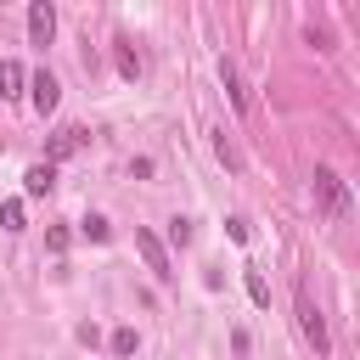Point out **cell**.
I'll use <instances>...</instances> for the list:
<instances>
[{
  "mask_svg": "<svg viewBox=\"0 0 360 360\" xmlns=\"http://www.w3.org/2000/svg\"><path fill=\"white\" fill-rule=\"evenodd\" d=\"M169 242L186 248V242H191V219H169Z\"/></svg>",
  "mask_w": 360,
  "mask_h": 360,
  "instance_id": "ac0fdd59",
  "label": "cell"
},
{
  "mask_svg": "<svg viewBox=\"0 0 360 360\" xmlns=\"http://www.w3.org/2000/svg\"><path fill=\"white\" fill-rule=\"evenodd\" d=\"M79 146H84V129H79V124H62V129L51 135V146H45V163H56V158H73Z\"/></svg>",
  "mask_w": 360,
  "mask_h": 360,
  "instance_id": "8992f818",
  "label": "cell"
},
{
  "mask_svg": "<svg viewBox=\"0 0 360 360\" xmlns=\"http://www.w3.org/2000/svg\"><path fill=\"white\" fill-rule=\"evenodd\" d=\"M219 84H225L231 107H236V112H248V90H242V73H236V62H219Z\"/></svg>",
  "mask_w": 360,
  "mask_h": 360,
  "instance_id": "ba28073f",
  "label": "cell"
},
{
  "mask_svg": "<svg viewBox=\"0 0 360 360\" xmlns=\"http://www.w3.org/2000/svg\"><path fill=\"white\" fill-rule=\"evenodd\" d=\"M214 152H219V163H225V169H236V163H242V158H236V146H231V135H225V129H219V135H214Z\"/></svg>",
  "mask_w": 360,
  "mask_h": 360,
  "instance_id": "5bb4252c",
  "label": "cell"
},
{
  "mask_svg": "<svg viewBox=\"0 0 360 360\" xmlns=\"http://www.w3.org/2000/svg\"><path fill=\"white\" fill-rule=\"evenodd\" d=\"M84 236H90V242H107V236H112V225H107L101 214H90V219H84Z\"/></svg>",
  "mask_w": 360,
  "mask_h": 360,
  "instance_id": "9a60e30c",
  "label": "cell"
},
{
  "mask_svg": "<svg viewBox=\"0 0 360 360\" xmlns=\"http://www.w3.org/2000/svg\"><path fill=\"white\" fill-rule=\"evenodd\" d=\"M135 349H141V332L135 326H118L112 332V354H135Z\"/></svg>",
  "mask_w": 360,
  "mask_h": 360,
  "instance_id": "8fae6325",
  "label": "cell"
},
{
  "mask_svg": "<svg viewBox=\"0 0 360 360\" xmlns=\"http://www.w3.org/2000/svg\"><path fill=\"white\" fill-rule=\"evenodd\" d=\"M51 186H56V163H34V169L22 174V191H28V197H51Z\"/></svg>",
  "mask_w": 360,
  "mask_h": 360,
  "instance_id": "52a82bcc",
  "label": "cell"
},
{
  "mask_svg": "<svg viewBox=\"0 0 360 360\" xmlns=\"http://www.w3.org/2000/svg\"><path fill=\"white\" fill-rule=\"evenodd\" d=\"M315 208H321L326 219H343V214H349V186H343L332 169H315Z\"/></svg>",
  "mask_w": 360,
  "mask_h": 360,
  "instance_id": "6da1fadb",
  "label": "cell"
},
{
  "mask_svg": "<svg viewBox=\"0 0 360 360\" xmlns=\"http://www.w3.org/2000/svg\"><path fill=\"white\" fill-rule=\"evenodd\" d=\"M51 34H56V6H51V0H34V6H28V39L45 51Z\"/></svg>",
  "mask_w": 360,
  "mask_h": 360,
  "instance_id": "5b68a950",
  "label": "cell"
},
{
  "mask_svg": "<svg viewBox=\"0 0 360 360\" xmlns=\"http://www.w3.org/2000/svg\"><path fill=\"white\" fill-rule=\"evenodd\" d=\"M225 236H231V242H248L253 231H248V219H242V214H231V219H225Z\"/></svg>",
  "mask_w": 360,
  "mask_h": 360,
  "instance_id": "e0dca14e",
  "label": "cell"
},
{
  "mask_svg": "<svg viewBox=\"0 0 360 360\" xmlns=\"http://www.w3.org/2000/svg\"><path fill=\"white\" fill-rule=\"evenodd\" d=\"M22 79H28V73H22L17 62H0V101H11V96L22 90Z\"/></svg>",
  "mask_w": 360,
  "mask_h": 360,
  "instance_id": "30bf717a",
  "label": "cell"
},
{
  "mask_svg": "<svg viewBox=\"0 0 360 360\" xmlns=\"http://www.w3.org/2000/svg\"><path fill=\"white\" fill-rule=\"evenodd\" d=\"M248 298H253V304H259V309H264V304H270V281H264V276H259V270H248Z\"/></svg>",
  "mask_w": 360,
  "mask_h": 360,
  "instance_id": "4fadbf2b",
  "label": "cell"
},
{
  "mask_svg": "<svg viewBox=\"0 0 360 360\" xmlns=\"http://www.w3.org/2000/svg\"><path fill=\"white\" fill-rule=\"evenodd\" d=\"M22 219H28V214H22V202H17V197H11V202H0V225H6V231H22Z\"/></svg>",
  "mask_w": 360,
  "mask_h": 360,
  "instance_id": "7c38bea8",
  "label": "cell"
},
{
  "mask_svg": "<svg viewBox=\"0 0 360 360\" xmlns=\"http://www.w3.org/2000/svg\"><path fill=\"white\" fill-rule=\"evenodd\" d=\"M68 242H73L68 225H51V231H45V248H51V253H68Z\"/></svg>",
  "mask_w": 360,
  "mask_h": 360,
  "instance_id": "2e32d148",
  "label": "cell"
},
{
  "mask_svg": "<svg viewBox=\"0 0 360 360\" xmlns=\"http://www.w3.org/2000/svg\"><path fill=\"white\" fill-rule=\"evenodd\" d=\"M135 253L146 259V270H152L158 281H169V276H174V270H169V248H163L152 231H135Z\"/></svg>",
  "mask_w": 360,
  "mask_h": 360,
  "instance_id": "277c9868",
  "label": "cell"
},
{
  "mask_svg": "<svg viewBox=\"0 0 360 360\" xmlns=\"http://www.w3.org/2000/svg\"><path fill=\"white\" fill-rule=\"evenodd\" d=\"M112 56H118V73H124V79H141V73H146V62H141V51H135L129 39H118Z\"/></svg>",
  "mask_w": 360,
  "mask_h": 360,
  "instance_id": "9c48e42d",
  "label": "cell"
},
{
  "mask_svg": "<svg viewBox=\"0 0 360 360\" xmlns=\"http://www.w3.org/2000/svg\"><path fill=\"white\" fill-rule=\"evenodd\" d=\"M28 101H34V112H39V118H51V112H56V101H62L56 73H45V68H39V73L28 79Z\"/></svg>",
  "mask_w": 360,
  "mask_h": 360,
  "instance_id": "3957f363",
  "label": "cell"
},
{
  "mask_svg": "<svg viewBox=\"0 0 360 360\" xmlns=\"http://www.w3.org/2000/svg\"><path fill=\"white\" fill-rule=\"evenodd\" d=\"M298 332H304V343H309L315 354H326V349H332V338H326V321H321V309H315L309 287H298Z\"/></svg>",
  "mask_w": 360,
  "mask_h": 360,
  "instance_id": "7a4b0ae2",
  "label": "cell"
}]
</instances>
